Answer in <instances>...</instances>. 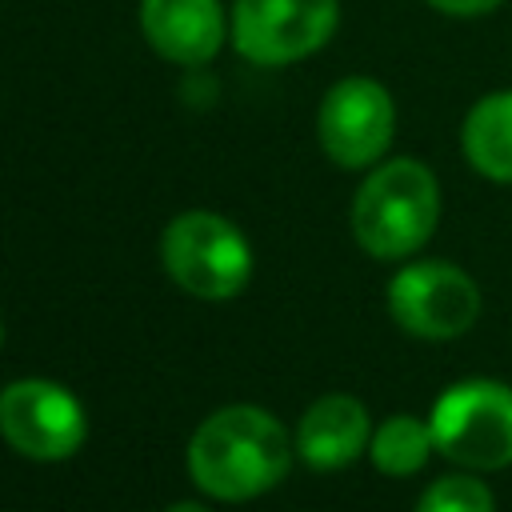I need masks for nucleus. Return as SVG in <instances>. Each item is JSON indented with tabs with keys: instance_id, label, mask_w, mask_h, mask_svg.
Returning <instances> with one entry per match:
<instances>
[{
	"instance_id": "nucleus-1",
	"label": "nucleus",
	"mask_w": 512,
	"mask_h": 512,
	"mask_svg": "<svg viewBox=\"0 0 512 512\" xmlns=\"http://www.w3.org/2000/svg\"><path fill=\"white\" fill-rule=\"evenodd\" d=\"M296 440L256 404H228L200 420L188 440V476L216 500H256L272 492L292 464Z\"/></svg>"
},
{
	"instance_id": "nucleus-15",
	"label": "nucleus",
	"mask_w": 512,
	"mask_h": 512,
	"mask_svg": "<svg viewBox=\"0 0 512 512\" xmlns=\"http://www.w3.org/2000/svg\"><path fill=\"white\" fill-rule=\"evenodd\" d=\"M164 512H208L204 504H196V500H176L172 508H164Z\"/></svg>"
},
{
	"instance_id": "nucleus-9",
	"label": "nucleus",
	"mask_w": 512,
	"mask_h": 512,
	"mask_svg": "<svg viewBox=\"0 0 512 512\" xmlns=\"http://www.w3.org/2000/svg\"><path fill=\"white\" fill-rule=\"evenodd\" d=\"M140 32L156 56L200 68L224 48L228 16L220 0H140Z\"/></svg>"
},
{
	"instance_id": "nucleus-2",
	"label": "nucleus",
	"mask_w": 512,
	"mask_h": 512,
	"mask_svg": "<svg viewBox=\"0 0 512 512\" xmlns=\"http://www.w3.org/2000/svg\"><path fill=\"white\" fill-rule=\"evenodd\" d=\"M440 224V180L416 156L372 164L352 196V236L372 260L420 252Z\"/></svg>"
},
{
	"instance_id": "nucleus-8",
	"label": "nucleus",
	"mask_w": 512,
	"mask_h": 512,
	"mask_svg": "<svg viewBox=\"0 0 512 512\" xmlns=\"http://www.w3.org/2000/svg\"><path fill=\"white\" fill-rule=\"evenodd\" d=\"M388 312L404 332L420 340H452L476 324L480 288L456 264L416 260L388 280Z\"/></svg>"
},
{
	"instance_id": "nucleus-11",
	"label": "nucleus",
	"mask_w": 512,
	"mask_h": 512,
	"mask_svg": "<svg viewBox=\"0 0 512 512\" xmlns=\"http://www.w3.org/2000/svg\"><path fill=\"white\" fill-rule=\"evenodd\" d=\"M464 160L492 184H512V88L480 96L460 124Z\"/></svg>"
},
{
	"instance_id": "nucleus-6",
	"label": "nucleus",
	"mask_w": 512,
	"mask_h": 512,
	"mask_svg": "<svg viewBox=\"0 0 512 512\" xmlns=\"http://www.w3.org/2000/svg\"><path fill=\"white\" fill-rule=\"evenodd\" d=\"M0 436L8 440L12 452L28 460H68L84 436H88V416L84 404L48 376H24L4 384L0 392Z\"/></svg>"
},
{
	"instance_id": "nucleus-10",
	"label": "nucleus",
	"mask_w": 512,
	"mask_h": 512,
	"mask_svg": "<svg viewBox=\"0 0 512 512\" xmlns=\"http://www.w3.org/2000/svg\"><path fill=\"white\" fill-rule=\"evenodd\" d=\"M368 440H372L368 408L344 392L312 400L296 424V452L316 472L348 468L360 452H368Z\"/></svg>"
},
{
	"instance_id": "nucleus-7",
	"label": "nucleus",
	"mask_w": 512,
	"mask_h": 512,
	"mask_svg": "<svg viewBox=\"0 0 512 512\" xmlns=\"http://www.w3.org/2000/svg\"><path fill=\"white\" fill-rule=\"evenodd\" d=\"M316 136L332 164L340 168H372L384 160L396 136V100L372 76L336 80L316 112Z\"/></svg>"
},
{
	"instance_id": "nucleus-5",
	"label": "nucleus",
	"mask_w": 512,
	"mask_h": 512,
	"mask_svg": "<svg viewBox=\"0 0 512 512\" xmlns=\"http://www.w3.org/2000/svg\"><path fill=\"white\" fill-rule=\"evenodd\" d=\"M340 28V0H232V48L260 68L316 56Z\"/></svg>"
},
{
	"instance_id": "nucleus-12",
	"label": "nucleus",
	"mask_w": 512,
	"mask_h": 512,
	"mask_svg": "<svg viewBox=\"0 0 512 512\" xmlns=\"http://www.w3.org/2000/svg\"><path fill=\"white\" fill-rule=\"evenodd\" d=\"M432 448H436L432 424L416 420L408 412L388 416L380 428H372V440H368V456H372V464L384 476H412V472H420L428 464Z\"/></svg>"
},
{
	"instance_id": "nucleus-13",
	"label": "nucleus",
	"mask_w": 512,
	"mask_h": 512,
	"mask_svg": "<svg viewBox=\"0 0 512 512\" xmlns=\"http://www.w3.org/2000/svg\"><path fill=\"white\" fill-rule=\"evenodd\" d=\"M416 512H496V496L472 472H456V476L432 480L420 492Z\"/></svg>"
},
{
	"instance_id": "nucleus-4",
	"label": "nucleus",
	"mask_w": 512,
	"mask_h": 512,
	"mask_svg": "<svg viewBox=\"0 0 512 512\" xmlns=\"http://www.w3.org/2000/svg\"><path fill=\"white\" fill-rule=\"evenodd\" d=\"M428 424L436 452L468 472L512 464V388L500 380H456L436 396Z\"/></svg>"
},
{
	"instance_id": "nucleus-3",
	"label": "nucleus",
	"mask_w": 512,
	"mask_h": 512,
	"mask_svg": "<svg viewBox=\"0 0 512 512\" xmlns=\"http://www.w3.org/2000/svg\"><path fill=\"white\" fill-rule=\"evenodd\" d=\"M160 260L176 288L196 300H232L252 280V244L220 212L192 208L168 220L160 236Z\"/></svg>"
},
{
	"instance_id": "nucleus-16",
	"label": "nucleus",
	"mask_w": 512,
	"mask_h": 512,
	"mask_svg": "<svg viewBox=\"0 0 512 512\" xmlns=\"http://www.w3.org/2000/svg\"><path fill=\"white\" fill-rule=\"evenodd\" d=\"M0 348H4V320H0Z\"/></svg>"
},
{
	"instance_id": "nucleus-14",
	"label": "nucleus",
	"mask_w": 512,
	"mask_h": 512,
	"mask_svg": "<svg viewBox=\"0 0 512 512\" xmlns=\"http://www.w3.org/2000/svg\"><path fill=\"white\" fill-rule=\"evenodd\" d=\"M428 8H436L440 16H456V20H472V16H488L496 12L504 0H424Z\"/></svg>"
}]
</instances>
